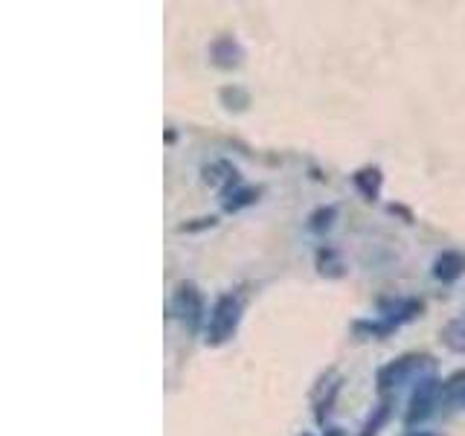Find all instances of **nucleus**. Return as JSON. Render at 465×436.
I'll list each match as a JSON object with an SVG mask.
<instances>
[{
	"label": "nucleus",
	"instance_id": "obj_1",
	"mask_svg": "<svg viewBox=\"0 0 465 436\" xmlns=\"http://www.w3.org/2000/svg\"><path fill=\"white\" fill-rule=\"evenodd\" d=\"M433 370V358L430 355H419V352H411V355H401L396 361L384 363L381 370H378V390L381 392H390V390H399L411 382H421V378H428Z\"/></svg>",
	"mask_w": 465,
	"mask_h": 436
},
{
	"label": "nucleus",
	"instance_id": "obj_2",
	"mask_svg": "<svg viewBox=\"0 0 465 436\" xmlns=\"http://www.w3.org/2000/svg\"><path fill=\"white\" fill-rule=\"evenodd\" d=\"M242 323V300L236 294H222L213 302V312L207 317V343L224 346Z\"/></svg>",
	"mask_w": 465,
	"mask_h": 436
},
{
	"label": "nucleus",
	"instance_id": "obj_3",
	"mask_svg": "<svg viewBox=\"0 0 465 436\" xmlns=\"http://www.w3.org/2000/svg\"><path fill=\"white\" fill-rule=\"evenodd\" d=\"M442 401V384L436 382L433 375L421 378L416 382V390L411 396V407H407V416H404V425H421V421H428L433 416V411L440 407Z\"/></svg>",
	"mask_w": 465,
	"mask_h": 436
},
{
	"label": "nucleus",
	"instance_id": "obj_4",
	"mask_svg": "<svg viewBox=\"0 0 465 436\" xmlns=\"http://www.w3.org/2000/svg\"><path fill=\"white\" fill-rule=\"evenodd\" d=\"M172 312L189 332H198V326L203 323V297H201V291L193 282L178 285V291H174V297H172Z\"/></svg>",
	"mask_w": 465,
	"mask_h": 436
},
{
	"label": "nucleus",
	"instance_id": "obj_5",
	"mask_svg": "<svg viewBox=\"0 0 465 436\" xmlns=\"http://www.w3.org/2000/svg\"><path fill=\"white\" fill-rule=\"evenodd\" d=\"M378 314H381V323L396 329L407 320H413L421 314V302L413 300V297H396V300H381L378 302Z\"/></svg>",
	"mask_w": 465,
	"mask_h": 436
},
{
	"label": "nucleus",
	"instance_id": "obj_6",
	"mask_svg": "<svg viewBox=\"0 0 465 436\" xmlns=\"http://www.w3.org/2000/svg\"><path fill=\"white\" fill-rule=\"evenodd\" d=\"M242 58H244V50H242V44L232 38V35H222V38H215L210 44V62L215 67L232 70V67L242 64Z\"/></svg>",
	"mask_w": 465,
	"mask_h": 436
},
{
	"label": "nucleus",
	"instance_id": "obj_7",
	"mask_svg": "<svg viewBox=\"0 0 465 436\" xmlns=\"http://www.w3.org/2000/svg\"><path fill=\"white\" fill-rule=\"evenodd\" d=\"M462 273H465V253H460V251H442L440 256L433 259V276L440 282L450 285V282H457Z\"/></svg>",
	"mask_w": 465,
	"mask_h": 436
},
{
	"label": "nucleus",
	"instance_id": "obj_8",
	"mask_svg": "<svg viewBox=\"0 0 465 436\" xmlns=\"http://www.w3.org/2000/svg\"><path fill=\"white\" fill-rule=\"evenodd\" d=\"M203 181H207L210 186H218L222 193H230L232 186H239V172L232 169L227 160H218V164L203 169Z\"/></svg>",
	"mask_w": 465,
	"mask_h": 436
},
{
	"label": "nucleus",
	"instance_id": "obj_9",
	"mask_svg": "<svg viewBox=\"0 0 465 436\" xmlns=\"http://www.w3.org/2000/svg\"><path fill=\"white\" fill-rule=\"evenodd\" d=\"M352 181H355V186L361 189V195L367 198V201H375V198H378V193H381V183H384L381 169H375V166L358 169Z\"/></svg>",
	"mask_w": 465,
	"mask_h": 436
},
{
	"label": "nucleus",
	"instance_id": "obj_10",
	"mask_svg": "<svg viewBox=\"0 0 465 436\" xmlns=\"http://www.w3.org/2000/svg\"><path fill=\"white\" fill-rule=\"evenodd\" d=\"M256 195H259V189L253 186H232L230 193H224V210L230 213H236L242 207H247V203H256Z\"/></svg>",
	"mask_w": 465,
	"mask_h": 436
},
{
	"label": "nucleus",
	"instance_id": "obj_11",
	"mask_svg": "<svg viewBox=\"0 0 465 436\" xmlns=\"http://www.w3.org/2000/svg\"><path fill=\"white\" fill-rule=\"evenodd\" d=\"M442 343L450 349V352H465V317L450 320V323L442 329Z\"/></svg>",
	"mask_w": 465,
	"mask_h": 436
},
{
	"label": "nucleus",
	"instance_id": "obj_12",
	"mask_svg": "<svg viewBox=\"0 0 465 436\" xmlns=\"http://www.w3.org/2000/svg\"><path fill=\"white\" fill-rule=\"evenodd\" d=\"M390 419V399H384L381 404L375 407V413L367 419V425H363V433L361 436H375L378 431H381V425Z\"/></svg>",
	"mask_w": 465,
	"mask_h": 436
},
{
	"label": "nucleus",
	"instance_id": "obj_13",
	"mask_svg": "<svg viewBox=\"0 0 465 436\" xmlns=\"http://www.w3.org/2000/svg\"><path fill=\"white\" fill-rule=\"evenodd\" d=\"M334 215H338V210H334V207H323V210L312 213L309 215V230L312 233H326L334 224Z\"/></svg>",
	"mask_w": 465,
	"mask_h": 436
},
{
	"label": "nucleus",
	"instance_id": "obj_14",
	"mask_svg": "<svg viewBox=\"0 0 465 436\" xmlns=\"http://www.w3.org/2000/svg\"><path fill=\"white\" fill-rule=\"evenodd\" d=\"M222 99L230 102V108H236L232 102H239V111L247 105V102H251V96H247L244 91H239V87H224V91H222Z\"/></svg>",
	"mask_w": 465,
	"mask_h": 436
},
{
	"label": "nucleus",
	"instance_id": "obj_15",
	"mask_svg": "<svg viewBox=\"0 0 465 436\" xmlns=\"http://www.w3.org/2000/svg\"><path fill=\"white\" fill-rule=\"evenodd\" d=\"M215 218H198V224H181V233H189V230H201V227H213Z\"/></svg>",
	"mask_w": 465,
	"mask_h": 436
},
{
	"label": "nucleus",
	"instance_id": "obj_16",
	"mask_svg": "<svg viewBox=\"0 0 465 436\" xmlns=\"http://www.w3.org/2000/svg\"><path fill=\"white\" fill-rule=\"evenodd\" d=\"M323 436H346V433H343L341 428H326V433H323Z\"/></svg>",
	"mask_w": 465,
	"mask_h": 436
},
{
	"label": "nucleus",
	"instance_id": "obj_17",
	"mask_svg": "<svg viewBox=\"0 0 465 436\" xmlns=\"http://www.w3.org/2000/svg\"><path fill=\"white\" fill-rule=\"evenodd\" d=\"M407 436H433V433H425V431H413V433H407Z\"/></svg>",
	"mask_w": 465,
	"mask_h": 436
},
{
	"label": "nucleus",
	"instance_id": "obj_18",
	"mask_svg": "<svg viewBox=\"0 0 465 436\" xmlns=\"http://www.w3.org/2000/svg\"><path fill=\"white\" fill-rule=\"evenodd\" d=\"M460 401H462V404H465V387H462V390H460Z\"/></svg>",
	"mask_w": 465,
	"mask_h": 436
},
{
	"label": "nucleus",
	"instance_id": "obj_19",
	"mask_svg": "<svg viewBox=\"0 0 465 436\" xmlns=\"http://www.w3.org/2000/svg\"><path fill=\"white\" fill-rule=\"evenodd\" d=\"M300 436H314V433H300Z\"/></svg>",
	"mask_w": 465,
	"mask_h": 436
}]
</instances>
